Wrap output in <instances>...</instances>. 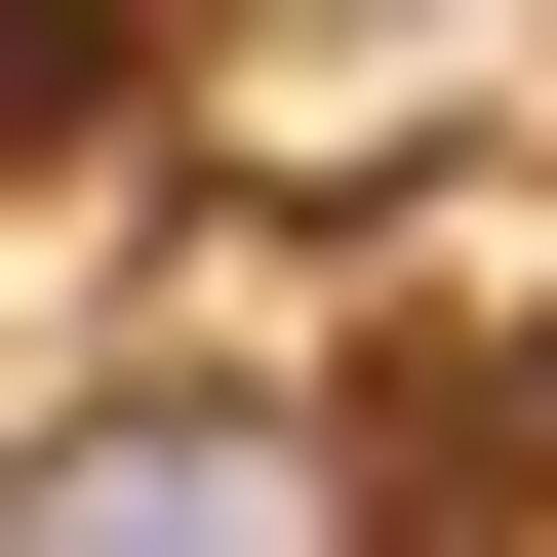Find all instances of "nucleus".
Masks as SVG:
<instances>
[{
    "mask_svg": "<svg viewBox=\"0 0 557 557\" xmlns=\"http://www.w3.org/2000/svg\"><path fill=\"white\" fill-rule=\"evenodd\" d=\"M0 557H359V438H319V398H239V359L40 398V438H0Z\"/></svg>",
    "mask_w": 557,
    "mask_h": 557,
    "instance_id": "f257e3e1",
    "label": "nucleus"
}]
</instances>
